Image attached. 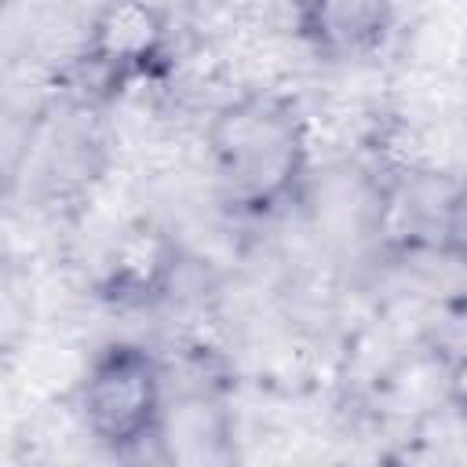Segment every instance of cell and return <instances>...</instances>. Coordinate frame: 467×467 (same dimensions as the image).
<instances>
[{
    "instance_id": "cell-1",
    "label": "cell",
    "mask_w": 467,
    "mask_h": 467,
    "mask_svg": "<svg viewBox=\"0 0 467 467\" xmlns=\"http://www.w3.org/2000/svg\"><path fill=\"white\" fill-rule=\"evenodd\" d=\"M208 150L223 193L241 208H274L303 171V128L292 106L274 95L223 106L212 117Z\"/></svg>"
},
{
    "instance_id": "cell-2",
    "label": "cell",
    "mask_w": 467,
    "mask_h": 467,
    "mask_svg": "<svg viewBox=\"0 0 467 467\" xmlns=\"http://www.w3.org/2000/svg\"><path fill=\"white\" fill-rule=\"evenodd\" d=\"M77 405L88 434L113 452H128L146 438H157L164 416L157 361L131 343L102 350L80 383Z\"/></svg>"
},
{
    "instance_id": "cell-3",
    "label": "cell",
    "mask_w": 467,
    "mask_h": 467,
    "mask_svg": "<svg viewBox=\"0 0 467 467\" xmlns=\"http://www.w3.org/2000/svg\"><path fill=\"white\" fill-rule=\"evenodd\" d=\"M168 26L150 0H109L88 29V62L109 77L146 69L164 47Z\"/></svg>"
},
{
    "instance_id": "cell-4",
    "label": "cell",
    "mask_w": 467,
    "mask_h": 467,
    "mask_svg": "<svg viewBox=\"0 0 467 467\" xmlns=\"http://www.w3.org/2000/svg\"><path fill=\"white\" fill-rule=\"evenodd\" d=\"M394 18V0H299L303 40L328 55L347 58L372 51Z\"/></svg>"
},
{
    "instance_id": "cell-5",
    "label": "cell",
    "mask_w": 467,
    "mask_h": 467,
    "mask_svg": "<svg viewBox=\"0 0 467 467\" xmlns=\"http://www.w3.org/2000/svg\"><path fill=\"white\" fill-rule=\"evenodd\" d=\"M175 266V248L171 241L161 234V230H131L113 259H109V277H106V288L109 296L117 299H146L153 292H161L168 285V274Z\"/></svg>"
},
{
    "instance_id": "cell-6",
    "label": "cell",
    "mask_w": 467,
    "mask_h": 467,
    "mask_svg": "<svg viewBox=\"0 0 467 467\" xmlns=\"http://www.w3.org/2000/svg\"><path fill=\"white\" fill-rule=\"evenodd\" d=\"M441 241L449 248V255H456L467 266V182H460L449 201H445V215H441Z\"/></svg>"
},
{
    "instance_id": "cell-7",
    "label": "cell",
    "mask_w": 467,
    "mask_h": 467,
    "mask_svg": "<svg viewBox=\"0 0 467 467\" xmlns=\"http://www.w3.org/2000/svg\"><path fill=\"white\" fill-rule=\"evenodd\" d=\"M445 390H449V401L460 416H467V354H460L452 365H449V376H445Z\"/></svg>"
}]
</instances>
